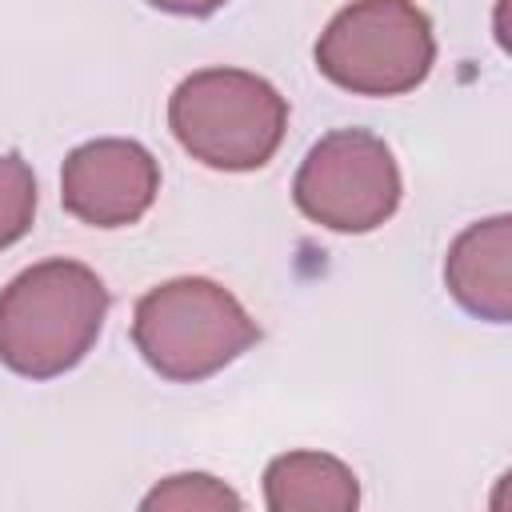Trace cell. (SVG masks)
I'll use <instances>...</instances> for the list:
<instances>
[{
  "label": "cell",
  "mask_w": 512,
  "mask_h": 512,
  "mask_svg": "<svg viewBox=\"0 0 512 512\" xmlns=\"http://www.w3.org/2000/svg\"><path fill=\"white\" fill-rule=\"evenodd\" d=\"M104 280L76 260H40L0 292V364L28 380L76 368L108 316Z\"/></svg>",
  "instance_id": "obj_1"
},
{
  "label": "cell",
  "mask_w": 512,
  "mask_h": 512,
  "mask_svg": "<svg viewBox=\"0 0 512 512\" xmlns=\"http://www.w3.org/2000/svg\"><path fill=\"white\" fill-rule=\"evenodd\" d=\"M132 340L152 372L176 384H196L260 344V324L216 280L180 276L136 300Z\"/></svg>",
  "instance_id": "obj_2"
},
{
  "label": "cell",
  "mask_w": 512,
  "mask_h": 512,
  "mask_svg": "<svg viewBox=\"0 0 512 512\" xmlns=\"http://www.w3.org/2000/svg\"><path fill=\"white\" fill-rule=\"evenodd\" d=\"M168 128L192 160L220 172H252L276 156L288 100L256 72L200 68L176 84Z\"/></svg>",
  "instance_id": "obj_3"
},
{
  "label": "cell",
  "mask_w": 512,
  "mask_h": 512,
  "mask_svg": "<svg viewBox=\"0 0 512 512\" xmlns=\"http://www.w3.org/2000/svg\"><path fill=\"white\" fill-rule=\"evenodd\" d=\"M436 60L428 16L412 0H352L316 40V68L356 96H400Z\"/></svg>",
  "instance_id": "obj_4"
},
{
  "label": "cell",
  "mask_w": 512,
  "mask_h": 512,
  "mask_svg": "<svg viewBox=\"0 0 512 512\" xmlns=\"http://www.w3.org/2000/svg\"><path fill=\"white\" fill-rule=\"evenodd\" d=\"M296 208L332 232H372L400 204L392 148L368 128H340L316 140L292 180Z\"/></svg>",
  "instance_id": "obj_5"
},
{
  "label": "cell",
  "mask_w": 512,
  "mask_h": 512,
  "mask_svg": "<svg viewBox=\"0 0 512 512\" xmlns=\"http://www.w3.org/2000/svg\"><path fill=\"white\" fill-rule=\"evenodd\" d=\"M160 192V164L136 140H88L60 168V204L92 228L136 224Z\"/></svg>",
  "instance_id": "obj_6"
},
{
  "label": "cell",
  "mask_w": 512,
  "mask_h": 512,
  "mask_svg": "<svg viewBox=\"0 0 512 512\" xmlns=\"http://www.w3.org/2000/svg\"><path fill=\"white\" fill-rule=\"evenodd\" d=\"M512 220L492 216L464 228L444 260V284L456 304L480 320L508 324L512 316V288H508V252H512Z\"/></svg>",
  "instance_id": "obj_7"
},
{
  "label": "cell",
  "mask_w": 512,
  "mask_h": 512,
  "mask_svg": "<svg viewBox=\"0 0 512 512\" xmlns=\"http://www.w3.org/2000/svg\"><path fill=\"white\" fill-rule=\"evenodd\" d=\"M272 512H348L360 504L356 472L328 452H284L264 472Z\"/></svg>",
  "instance_id": "obj_8"
},
{
  "label": "cell",
  "mask_w": 512,
  "mask_h": 512,
  "mask_svg": "<svg viewBox=\"0 0 512 512\" xmlns=\"http://www.w3.org/2000/svg\"><path fill=\"white\" fill-rule=\"evenodd\" d=\"M36 216V176L20 152L0 156V252L12 248Z\"/></svg>",
  "instance_id": "obj_9"
},
{
  "label": "cell",
  "mask_w": 512,
  "mask_h": 512,
  "mask_svg": "<svg viewBox=\"0 0 512 512\" xmlns=\"http://www.w3.org/2000/svg\"><path fill=\"white\" fill-rule=\"evenodd\" d=\"M140 508L144 512H156V508H192V512H200V508H244V500L224 484V480H216V476H208V472H180V476H168L164 484H156L144 500H140Z\"/></svg>",
  "instance_id": "obj_10"
},
{
  "label": "cell",
  "mask_w": 512,
  "mask_h": 512,
  "mask_svg": "<svg viewBox=\"0 0 512 512\" xmlns=\"http://www.w3.org/2000/svg\"><path fill=\"white\" fill-rule=\"evenodd\" d=\"M148 4L160 12H172V16H212L228 0H148Z\"/></svg>",
  "instance_id": "obj_11"
}]
</instances>
